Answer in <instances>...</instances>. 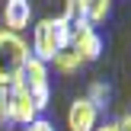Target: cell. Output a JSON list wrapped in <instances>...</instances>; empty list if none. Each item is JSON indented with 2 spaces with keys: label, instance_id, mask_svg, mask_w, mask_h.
I'll list each match as a JSON object with an SVG mask.
<instances>
[{
  "label": "cell",
  "instance_id": "cell-13",
  "mask_svg": "<svg viewBox=\"0 0 131 131\" xmlns=\"http://www.w3.org/2000/svg\"><path fill=\"white\" fill-rule=\"evenodd\" d=\"M10 118H6V106H3V90H0V131H6Z\"/></svg>",
  "mask_w": 131,
  "mask_h": 131
},
{
  "label": "cell",
  "instance_id": "cell-14",
  "mask_svg": "<svg viewBox=\"0 0 131 131\" xmlns=\"http://www.w3.org/2000/svg\"><path fill=\"white\" fill-rule=\"evenodd\" d=\"M115 128H118V131H131V112H125V115H122V118L115 122Z\"/></svg>",
  "mask_w": 131,
  "mask_h": 131
},
{
  "label": "cell",
  "instance_id": "cell-2",
  "mask_svg": "<svg viewBox=\"0 0 131 131\" xmlns=\"http://www.w3.org/2000/svg\"><path fill=\"white\" fill-rule=\"evenodd\" d=\"M67 35H70V23H64L61 16L58 19H42L35 26V32H32V51H35L32 58L48 64L58 51L67 48Z\"/></svg>",
  "mask_w": 131,
  "mask_h": 131
},
{
  "label": "cell",
  "instance_id": "cell-8",
  "mask_svg": "<svg viewBox=\"0 0 131 131\" xmlns=\"http://www.w3.org/2000/svg\"><path fill=\"white\" fill-rule=\"evenodd\" d=\"M109 10H112V0H86L83 19H86L90 26H96V23H102V19L109 16Z\"/></svg>",
  "mask_w": 131,
  "mask_h": 131
},
{
  "label": "cell",
  "instance_id": "cell-10",
  "mask_svg": "<svg viewBox=\"0 0 131 131\" xmlns=\"http://www.w3.org/2000/svg\"><path fill=\"white\" fill-rule=\"evenodd\" d=\"M86 99L93 102L96 109H106L109 106V86L102 80H96V83H90V90H86Z\"/></svg>",
  "mask_w": 131,
  "mask_h": 131
},
{
  "label": "cell",
  "instance_id": "cell-11",
  "mask_svg": "<svg viewBox=\"0 0 131 131\" xmlns=\"http://www.w3.org/2000/svg\"><path fill=\"white\" fill-rule=\"evenodd\" d=\"M83 6H86V0H67V3H64V13H61V19H64V23L83 19Z\"/></svg>",
  "mask_w": 131,
  "mask_h": 131
},
{
  "label": "cell",
  "instance_id": "cell-4",
  "mask_svg": "<svg viewBox=\"0 0 131 131\" xmlns=\"http://www.w3.org/2000/svg\"><path fill=\"white\" fill-rule=\"evenodd\" d=\"M67 48L86 64V61H96L102 54V38L86 19H74L70 23V35H67Z\"/></svg>",
  "mask_w": 131,
  "mask_h": 131
},
{
  "label": "cell",
  "instance_id": "cell-3",
  "mask_svg": "<svg viewBox=\"0 0 131 131\" xmlns=\"http://www.w3.org/2000/svg\"><path fill=\"white\" fill-rule=\"evenodd\" d=\"M19 86L29 93L32 106L42 112V109H48V99H51V83H48V64H42L38 58L29 54V61H26L23 74H19Z\"/></svg>",
  "mask_w": 131,
  "mask_h": 131
},
{
  "label": "cell",
  "instance_id": "cell-5",
  "mask_svg": "<svg viewBox=\"0 0 131 131\" xmlns=\"http://www.w3.org/2000/svg\"><path fill=\"white\" fill-rule=\"evenodd\" d=\"M3 106H6V118L16 122V125H29V122L38 118V109L32 106L29 93H26L19 83H13V86L3 90Z\"/></svg>",
  "mask_w": 131,
  "mask_h": 131
},
{
  "label": "cell",
  "instance_id": "cell-12",
  "mask_svg": "<svg viewBox=\"0 0 131 131\" xmlns=\"http://www.w3.org/2000/svg\"><path fill=\"white\" fill-rule=\"evenodd\" d=\"M26 131H54V125H51V122H45V118H35V122H29V125H26Z\"/></svg>",
  "mask_w": 131,
  "mask_h": 131
},
{
  "label": "cell",
  "instance_id": "cell-6",
  "mask_svg": "<svg viewBox=\"0 0 131 131\" xmlns=\"http://www.w3.org/2000/svg\"><path fill=\"white\" fill-rule=\"evenodd\" d=\"M96 122H99V109H96L86 96H80V99L70 102V109H67V128L70 131H96L99 128Z\"/></svg>",
  "mask_w": 131,
  "mask_h": 131
},
{
  "label": "cell",
  "instance_id": "cell-7",
  "mask_svg": "<svg viewBox=\"0 0 131 131\" xmlns=\"http://www.w3.org/2000/svg\"><path fill=\"white\" fill-rule=\"evenodd\" d=\"M29 23H32V3L29 0H6L3 3V26H6V32H23V29H29Z\"/></svg>",
  "mask_w": 131,
  "mask_h": 131
},
{
  "label": "cell",
  "instance_id": "cell-15",
  "mask_svg": "<svg viewBox=\"0 0 131 131\" xmlns=\"http://www.w3.org/2000/svg\"><path fill=\"white\" fill-rule=\"evenodd\" d=\"M96 131H118V128H115V122H106V125H102V128H96Z\"/></svg>",
  "mask_w": 131,
  "mask_h": 131
},
{
  "label": "cell",
  "instance_id": "cell-9",
  "mask_svg": "<svg viewBox=\"0 0 131 131\" xmlns=\"http://www.w3.org/2000/svg\"><path fill=\"white\" fill-rule=\"evenodd\" d=\"M51 61H54V67L61 70V74H74V70H80V64H83V61H80V58H77V54H74L70 48L58 51V54L51 58Z\"/></svg>",
  "mask_w": 131,
  "mask_h": 131
},
{
  "label": "cell",
  "instance_id": "cell-1",
  "mask_svg": "<svg viewBox=\"0 0 131 131\" xmlns=\"http://www.w3.org/2000/svg\"><path fill=\"white\" fill-rule=\"evenodd\" d=\"M26 61H29V45L23 42V35L0 29V90L19 80Z\"/></svg>",
  "mask_w": 131,
  "mask_h": 131
}]
</instances>
